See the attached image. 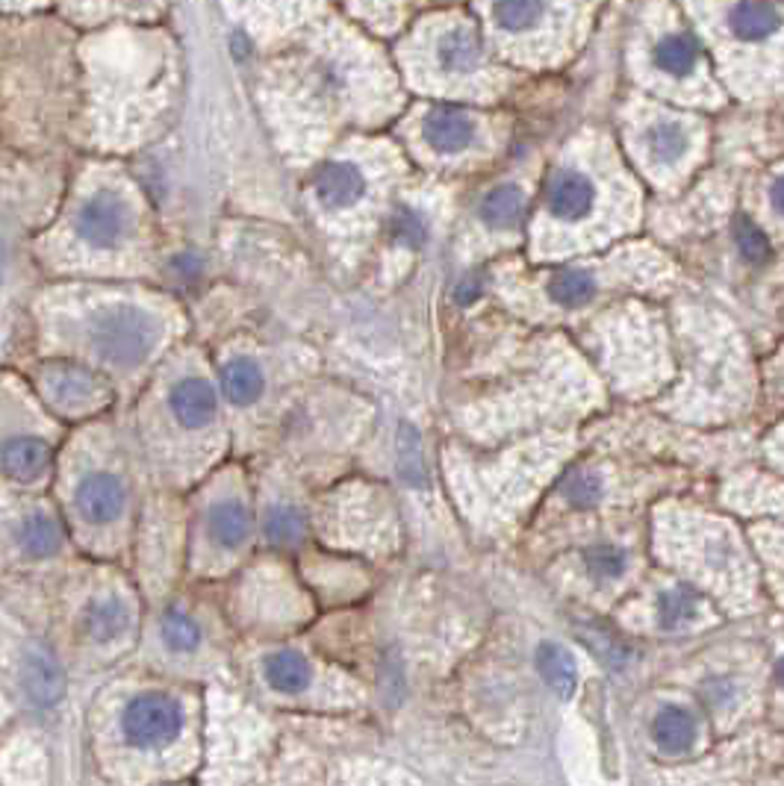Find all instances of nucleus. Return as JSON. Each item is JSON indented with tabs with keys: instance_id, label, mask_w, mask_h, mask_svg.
Instances as JSON below:
<instances>
[{
	"instance_id": "f257e3e1",
	"label": "nucleus",
	"mask_w": 784,
	"mask_h": 786,
	"mask_svg": "<svg viewBox=\"0 0 784 786\" xmlns=\"http://www.w3.org/2000/svg\"><path fill=\"white\" fill-rule=\"evenodd\" d=\"M160 318L139 304H103V307H95V312L86 321L89 351L103 366L121 368V371L142 366L153 348L160 345Z\"/></svg>"
},
{
	"instance_id": "f03ea898",
	"label": "nucleus",
	"mask_w": 784,
	"mask_h": 786,
	"mask_svg": "<svg viewBox=\"0 0 784 786\" xmlns=\"http://www.w3.org/2000/svg\"><path fill=\"white\" fill-rule=\"evenodd\" d=\"M133 233V207L127 195L112 186H98L86 195L77 207L75 245L89 257L95 253H116Z\"/></svg>"
},
{
	"instance_id": "7ed1b4c3",
	"label": "nucleus",
	"mask_w": 784,
	"mask_h": 786,
	"mask_svg": "<svg viewBox=\"0 0 784 786\" xmlns=\"http://www.w3.org/2000/svg\"><path fill=\"white\" fill-rule=\"evenodd\" d=\"M121 736L136 752H160L183 730V707L166 693L133 695L121 710Z\"/></svg>"
},
{
	"instance_id": "20e7f679",
	"label": "nucleus",
	"mask_w": 784,
	"mask_h": 786,
	"mask_svg": "<svg viewBox=\"0 0 784 786\" xmlns=\"http://www.w3.org/2000/svg\"><path fill=\"white\" fill-rule=\"evenodd\" d=\"M428 57L434 71L430 74L446 80L448 86L478 83L487 74V53L478 30L469 24H446L428 36Z\"/></svg>"
},
{
	"instance_id": "39448f33",
	"label": "nucleus",
	"mask_w": 784,
	"mask_h": 786,
	"mask_svg": "<svg viewBox=\"0 0 784 786\" xmlns=\"http://www.w3.org/2000/svg\"><path fill=\"white\" fill-rule=\"evenodd\" d=\"M44 398L66 416H86L110 401V386L92 368L77 362H48L39 375Z\"/></svg>"
},
{
	"instance_id": "423d86ee",
	"label": "nucleus",
	"mask_w": 784,
	"mask_h": 786,
	"mask_svg": "<svg viewBox=\"0 0 784 786\" xmlns=\"http://www.w3.org/2000/svg\"><path fill=\"white\" fill-rule=\"evenodd\" d=\"M127 484L110 469H89L75 486V510L86 527H116L127 513Z\"/></svg>"
},
{
	"instance_id": "0eeeda50",
	"label": "nucleus",
	"mask_w": 784,
	"mask_h": 786,
	"mask_svg": "<svg viewBox=\"0 0 784 786\" xmlns=\"http://www.w3.org/2000/svg\"><path fill=\"white\" fill-rule=\"evenodd\" d=\"M369 175L355 159H328L316 168L312 195L325 212H348L369 198Z\"/></svg>"
},
{
	"instance_id": "6e6552de",
	"label": "nucleus",
	"mask_w": 784,
	"mask_h": 786,
	"mask_svg": "<svg viewBox=\"0 0 784 786\" xmlns=\"http://www.w3.org/2000/svg\"><path fill=\"white\" fill-rule=\"evenodd\" d=\"M425 148L437 157H460L482 142V121L457 107H434L419 121Z\"/></svg>"
},
{
	"instance_id": "1a4fd4ad",
	"label": "nucleus",
	"mask_w": 784,
	"mask_h": 786,
	"mask_svg": "<svg viewBox=\"0 0 784 786\" xmlns=\"http://www.w3.org/2000/svg\"><path fill=\"white\" fill-rule=\"evenodd\" d=\"M596 180H593L587 171L575 166H564L557 168L552 180H548V192H546V212L555 221H564V225H578L584 218L591 216L596 210Z\"/></svg>"
},
{
	"instance_id": "9d476101",
	"label": "nucleus",
	"mask_w": 784,
	"mask_h": 786,
	"mask_svg": "<svg viewBox=\"0 0 784 786\" xmlns=\"http://www.w3.org/2000/svg\"><path fill=\"white\" fill-rule=\"evenodd\" d=\"M555 18L552 0H489V24L507 42L540 36Z\"/></svg>"
},
{
	"instance_id": "9b49d317",
	"label": "nucleus",
	"mask_w": 784,
	"mask_h": 786,
	"mask_svg": "<svg viewBox=\"0 0 784 786\" xmlns=\"http://www.w3.org/2000/svg\"><path fill=\"white\" fill-rule=\"evenodd\" d=\"M169 410L183 430H207L219 412L216 389L201 375L180 377L169 389Z\"/></svg>"
},
{
	"instance_id": "f8f14e48",
	"label": "nucleus",
	"mask_w": 784,
	"mask_h": 786,
	"mask_svg": "<svg viewBox=\"0 0 784 786\" xmlns=\"http://www.w3.org/2000/svg\"><path fill=\"white\" fill-rule=\"evenodd\" d=\"M21 686L30 702L51 707L66 693V671L57 663L51 651H44L42 645H27L21 654Z\"/></svg>"
},
{
	"instance_id": "ddd939ff",
	"label": "nucleus",
	"mask_w": 784,
	"mask_h": 786,
	"mask_svg": "<svg viewBox=\"0 0 784 786\" xmlns=\"http://www.w3.org/2000/svg\"><path fill=\"white\" fill-rule=\"evenodd\" d=\"M251 507L242 498L228 495V498L210 504V510H207V539L219 551H242L251 539Z\"/></svg>"
},
{
	"instance_id": "4468645a",
	"label": "nucleus",
	"mask_w": 784,
	"mask_h": 786,
	"mask_svg": "<svg viewBox=\"0 0 784 786\" xmlns=\"http://www.w3.org/2000/svg\"><path fill=\"white\" fill-rule=\"evenodd\" d=\"M51 466V445L39 436H9L3 445V475L16 484H36Z\"/></svg>"
},
{
	"instance_id": "2eb2a0df",
	"label": "nucleus",
	"mask_w": 784,
	"mask_h": 786,
	"mask_svg": "<svg viewBox=\"0 0 784 786\" xmlns=\"http://www.w3.org/2000/svg\"><path fill=\"white\" fill-rule=\"evenodd\" d=\"M16 543L24 557L44 560L60 551L62 527L51 510H30L16 527Z\"/></svg>"
},
{
	"instance_id": "dca6fc26",
	"label": "nucleus",
	"mask_w": 784,
	"mask_h": 786,
	"mask_svg": "<svg viewBox=\"0 0 784 786\" xmlns=\"http://www.w3.org/2000/svg\"><path fill=\"white\" fill-rule=\"evenodd\" d=\"M262 678L275 693L284 695H298L304 693L312 680V666L307 663V657L292 648H280L262 657Z\"/></svg>"
},
{
	"instance_id": "f3484780",
	"label": "nucleus",
	"mask_w": 784,
	"mask_h": 786,
	"mask_svg": "<svg viewBox=\"0 0 784 786\" xmlns=\"http://www.w3.org/2000/svg\"><path fill=\"white\" fill-rule=\"evenodd\" d=\"M782 24L778 18V9L770 3V0H737L732 9H728V27L737 39H746V42H758V39H767L773 36Z\"/></svg>"
},
{
	"instance_id": "a211bd4d",
	"label": "nucleus",
	"mask_w": 784,
	"mask_h": 786,
	"mask_svg": "<svg viewBox=\"0 0 784 786\" xmlns=\"http://www.w3.org/2000/svg\"><path fill=\"white\" fill-rule=\"evenodd\" d=\"M643 145H646V153L655 166H675V162H682L684 153L691 151V133L682 121L658 118L646 127Z\"/></svg>"
},
{
	"instance_id": "6ab92c4d",
	"label": "nucleus",
	"mask_w": 784,
	"mask_h": 786,
	"mask_svg": "<svg viewBox=\"0 0 784 786\" xmlns=\"http://www.w3.org/2000/svg\"><path fill=\"white\" fill-rule=\"evenodd\" d=\"M83 628L95 643H112L130 628V610L116 595H101L86 604Z\"/></svg>"
},
{
	"instance_id": "aec40b11",
	"label": "nucleus",
	"mask_w": 784,
	"mask_h": 786,
	"mask_svg": "<svg viewBox=\"0 0 784 786\" xmlns=\"http://www.w3.org/2000/svg\"><path fill=\"white\" fill-rule=\"evenodd\" d=\"M525 195L516 183L493 186L478 203V218L489 230H510L523 218Z\"/></svg>"
},
{
	"instance_id": "412c9836",
	"label": "nucleus",
	"mask_w": 784,
	"mask_h": 786,
	"mask_svg": "<svg viewBox=\"0 0 784 786\" xmlns=\"http://www.w3.org/2000/svg\"><path fill=\"white\" fill-rule=\"evenodd\" d=\"M221 389H225L230 404L251 407L262 395V389H266L260 366H257L251 357H234V360H228L225 368H221Z\"/></svg>"
},
{
	"instance_id": "4be33fe9",
	"label": "nucleus",
	"mask_w": 784,
	"mask_h": 786,
	"mask_svg": "<svg viewBox=\"0 0 784 786\" xmlns=\"http://www.w3.org/2000/svg\"><path fill=\"white\" fill-rule=\"evenodd\" d=\"M652 59H655V66H658L664 74L687 77L693 68H696V62H699V48H696L691 36L669 33L655 44Z\"/></svg>"
},
{
	"instance_id": "5701e85b",
	"label": "nucleus",
	"mask_w": 784,
	"mask_h": 786,
	"mask_svg": "<svg viewBox=\"0 0 784 786\" xmlns=\"http://www.w3.org/2000/svg\"><path fill=\"white\" fill-rule=\"evenodd\" d=\"M546 295L557 307H582L596 295V277L587 268H566L548 280Z\"/></svg>"
},
{
	"instance_id": "b1692460",
	"label": "nucleus",
	"mask_w": 784,
	"mask_h": 786,
	"mask_svg": "<svg viewBox=\"0 0 784 786\" xmlns=\"http://www.w3.org/2000/svg\"><path fill=\"white\" fill-rule=\"evenodd\" d=\"M537 666H540V675L546 678V684L555 689L557 695H569L575 693L578 686V669H575L573 657L555 643H543L540 651H537Z\"/></svg>"
},
{
	"instance_id": "393cba45",
	"label": "nucleus",
	"mask_w": 784,
	"mask_h": 786,
	"mask_svg": "<svg viewBox=\"0 0 784 786\" xmlns=\"http://www.w3.org/2000/svg\"><path fill=\"white\" fill-rule=\"evenodd\" d=\"M652 734H655L658 745L666 748V752H684L693 743V736H696V725H693L691 713L682 710V707H664L655 716Z\"/></svg>"
},
{
	"instance_id": "a878e982",
	"label": "nucleus",
	"mask_w": 784,
	"mask_h": 786,
	"mask_svg": "<svg viewBox=\"0 0 784 786\" xmlns=\"http://www.w3.org/2000/svg\"><path fill=\"white\" fill-rule=\"evenodd\" d=\"M160 639L166 643L169 651L192 654L201 645V628H198V621L189 613L180 610V607H171V610L162 613Z\"/></svg>"
},
{
	"instance_id": "bb28decb",
	"label": "nucleus",
	"mask_w": 784,
	"mask_h": 786,
	"mask_svg": "<svg viewBox=\"0 0 784 786\" xmlns=\"http://www.w3.org/2000/svg\"><path fill=\"white\" fill-rule=\"evenodd\" d=\"M266 539L278 548H289V545H298L307 534V521H304L301 510L289 507V504H280V507H271L269 516H266Z\"/></svg>"
},
{
	"instance_id": "cd10ccee",
	"label": "nucleus",
	"mask_w": 784,
	"mask_h": 786,
	"mask_svg": "<svg viewBox=\"0 0 784 786\" xmlns=\"http://www.w3.org/2000/svg\"><path fill=\"white\" fill-rule=\"evenodd\" d=\"M699 616V595L687 586L666 589L658 601V619L664 628H684Z\"/></svg>"
},
{
	"instance_id": "c85d7f7f",
	"label": "nucleus",
	"mask_w": 784,
	"mask_h": 786,
	"mask_svg": "<svg viewBox=\"0 0 784 786\" xmlns=\"http://www.w3.org/2000/svg\"><path fill=\"white\" fill-rule=\"evenodd\" d=\"M398 471L405 475L407 484H423L425 480V460H423V442L414 427H401L398 434Z\"/></svg>"
},
{
	"instance_id": "c756f323",
	"label": "nucleus",
	"mask_w": 784,
	"mask_h": 786,
	"mask_svg": "<svg viewBox=\"0 0 784 786\" xmlns=\"http://www.w3.org/2000/svg\"><path fill=\"white\" fill-rule=\"evenodd\" d=\"M584 566L591 571L593 577H602V580H614L625 571L628 566V557H625L623 548L616 545H593L584 551Z\"/></svg>"
},
{
	"instance_id": "7c9ffc66",
	"label": "nucleus",
	"mask_w": 784,
	"mask_h": 786,
	"mask_svg": "<svg viewBox=\"0 0 784 786\" xmlns=\"http://www.w3.org/2000/svg\"><path fill=\"white\" fill-rule=\"evenodd\" d=\"M566 501L575 507H593L602 498V480L599 475H593L587 469H578L564 480Z\"/></svg>"
},
{
	"instance_id": "2f4dec72",
	"label": "nucleus",
	"mask_w": 784,
	"mask_h": 786,
	"mask_svg": "<svg viewBox=\"0 0 784 786\" xmlns=\"http://www.w3.org/2000/svg\"><path fill=\"white\" fill-rule=\"evenodd\" d=\"M734 239H737V248H741V253L746 257V260L761 262L770 257L767 236L761 233L758 227L752 225L746 216L734 218Z\"/></svg>"
},
{
	"instance_id": "473e14b6",
	"label": "nucleus",
	"mask_w": 784,
	"mask_h": 786,
	"mask_svg": "<svg viewBox=\"0 0 784 786\" xmlns=\"http://www.w3.org/2000/svg\"><path fill=\"white\" fill-rule=\"evenodd\" d=\"M393 236H396L401 245H416L425 242V218L419 216V210L414 207H401V210L393 216Z\"/></svg>"
},
{
	"instance_id": "72a5a7b5",
	"label": "nucleus",
	"mask_w": 784,
	"mask_h": 786,
	"mask_svg": "<svg viewBox=\"0 0 784 786\" xmlns=\"http://www.w3.org/2000/svg\"><path fill=\"white\" fill-rule=\"evenodd\" d=\"M582 636H584V643L591 645L593 651L599 654V657L605 663H611V666H623V663L628 660V651H625V645L619 643L616 636L607 634V630H599V628L582 630Z\"/></svg>"
},
{
	"instance_id": "f704fd0d",
	"label": "nucleus",
	"mask_w": 784,
	"mask_h": 786,
	"mask_svg": "<svg viewBox=\"0 0 784 786\" xmlns=\"http://www.w3.org/2000/svg\"><path fill=\"white\" fill-rule=\"evenodd\" d=\"M478 289H482V286L475 283V280H466V283L460 286V289H457V301H460V304H473L475 298H478Z\"/></svg>"
},
{
	"instance_id": "c9c22d12",
	"label": "nucleus",
	"mask_w": 784,
	"mask_h": 786,
	"mask_svg": "<svg viewBox=\"0 0 784 786\" xmlns=\"http://www.w3.org/2000/svg\"><path fill=\"white\" fill-rule=\"evenodd\" d=\"M770 201H773V210L784 216V177H778L776 186L770 189Z\"/></svg>"
},
{
	"instance_id": "e433bc0d",
	"label": "nucleus",
	"mask_w": 784,
	"mask_h": 786,
	"mask_svg": "<svg viewBox=\"0 0 784 786\" xmlns=\"http://www.w3.org/2000/svg\"><path fill=\"white\" fill-rule=\"evenodd\" d=\"M778 680H782V686H784V660L778 663Z\"/></svg>"
}]
</instances>
